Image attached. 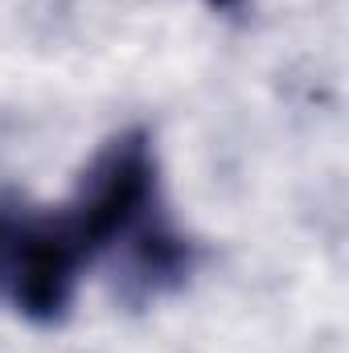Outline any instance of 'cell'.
<instances>
[{"label":"cell","mask_w":349,"mask_h":353,"mask_svg":"<svg viewBox=\"0 0 349 353\" xmlns=\"http://www.w3.org/2000/svg\"><path fill=\"white\" fill-rule=\"evenodd\" d=\"M210 4H214V8H243L247 0H210Z\"/></svg>","instance_id":"2"},{"label":"cell","mask_w":349,"mask_h":353,"mask_svg":"<svg viewBox=\"0 0 349 353\" xmlns=\"http://www.w3.org/2000/svg\"><path fill=\"white\" fill-rule=\"evenodd\" d=\"M66 205L0 197V300L33 325H58L90 263H115L165 218L152 136L123 128L83 169Z\"/></svg>","instance_id":"1"}]
</instances>
